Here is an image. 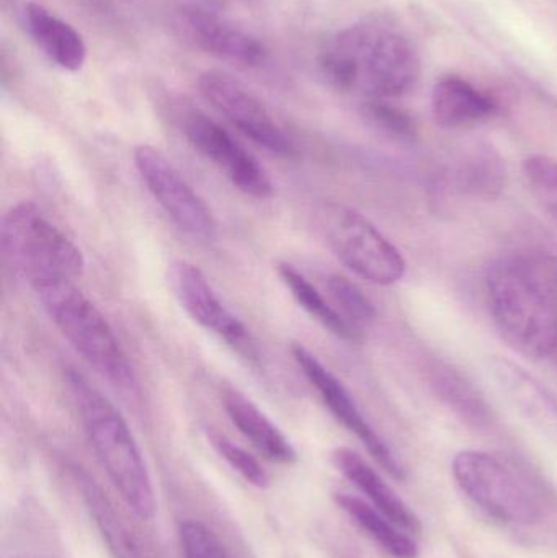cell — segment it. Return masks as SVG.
<instances>
[{
    "label": "cell",
    "mask_w": 557,
    "mask_h": 558,
    "mask_svg": "<svg viewBox=\"0 0 557 558\" xmlns=\"http://www.w3.org/2000/svg\"><path fill=\"white\" fill-rule=\"evenodd\" d=\"M487 298L504 340L532 360L557 351V260L543 254L504 258L491 267Z\"/></svg>",
    "instance_id": "1"
},
{
    "label": "cell",
    "mask_w": 557,
    "mask_h": 558,
    "mask_svg": "<svg viewBox=\"0 0 557 558\" xmlns=\"http://www.w3.org/2000/svg\"><path fill=\"white\" fill-rule=\"evenodd\" d=\"M324 77L336 88L370 100H391L417 85L421 61L408 36L379 22L347 26L319 56Z\"/></svg>",
    "instance_id": "2"
},
{
    "label": "cell",
    "mask_w": 557,
    "mask_h": 558,
    "mask_svg": "<svg viewBox=\"0 0 557 558\" xmlns=\"http://www.w3.org/2000/svg\"><path fill=\"white\" fill-rule=\"evenodd\" d=\"M68 386L88 441L111 484L136 517L150 520L156 513L153 482L130 426L113 403L81 374L69 371Z\"/></svg>",
    "instance_id": "3"
},
{
    "label": "cell",
    "mask_w": 557,
    "mask_h": 558,
    "mask_svg": "<svg viewBox=\"0 0 557 558\" xmlns=\"http://www.w3.org/2000/svg\"><path fill=\"white\" fill-rule=\"evenodd\" d=\"M56 327L75 351L121 392L136 393L133 366L113 328L74 281H59L35 291Z\"/></svg>",
    "instance_id": "4"
},
{
    "label": "cell",
    "mask_w": 557,
    "mask_h": 558,
    "mask_svg": "<svg viewBox=\"0 0 557 558\" xmlns=\"http://www.w3.org/2000/svg\"><path fill=\"white\" fill-rule=\"evenodd\" d=\"M2 248L10 267L33 291L84 274L81 248L33 203H19L3 216Z\"/></svg>",
    "instance_id": "5"
},
{
    "label": "cell",
    "mask_w": 557,
    "mask_h": 558,
    "mask_svg": "<svg viewBox=\"0 0 557 558\" xmlns=\"http://www.w3.org/2000/svg\"><path fill=\"white\" fill-rule=\"evenodd\" d=\"M319 226L330 251L356 277L378 286L404 278L408 265L401 252L362 213L329 203L320 209Z\"/></svg>",
    "instance_id": "6"
},
{
    "label": "cell",
    "mask_w": 557,
    "mask_h": 558,
    "mask_svg": "<svg viewBox=\"0 0 557 558\" xmlns=\"http://www.w3.org/2000/svg\"><path fill=\"white\" fill-rule=\"evenodd\" d=\"M461 490L489 517L507 524H533L542 517L538 498L500 459L483 451H461L453 459Z\"/></svg>",
    "instance_id": "7"
},
{
    "label": "cell",
    "mask_w": 557,
    "mask_h": 558,
    "mask_svg": "<svg viewBox=\"0 0 557 558\" xmlns=\"http://www.w3.org/2000/svg\"><path fill=\"white\" fill-rule=\"evenodd\" d=\"M134 166L150 195L183 232L199 241L215 239L211 209L160 150L146 144L137 146Z\"/></svg>",
    "instance_id": "8"
},
{
    "label": "cell",
    "mask_w": 557,
    "mask_h": 558,
    "mask_svg": "<svg viewBox=\"0 0 557 558\" xmlns=\"http://www.w3.org/2000/svg\"><path fill=\"white\" fill-rule=\"evenodd\" d=\"M198 88L205 100L249 140L277 156H293L294 144L290 136L265 105L232 75L219 71L203 72Z\"/></svg>",
    "instance_id": "9"
},
{
    "label": "cell",
    "mask_w": 557,
    "mask_h": 558,
    "mask_svg": "<svg viewBox=\"0 0 557 558\" xmlns=\"http://www.w3.org/2000/svg\"><path fill=\"white\" fill-rule=\"evenodd\" d=\"M183 133L199 154L226 173L235 189L257 199L274 195L267 170L221 124L193 110L183 118Z\"/></svg>",
    "instance_id": "10"
},
{
    "label": "cell",
    "mask_w": 557,
    "mask_h": 558,
    "mask_svg": "<svg viewBox=\"0 0 557 558\" xmlns=\"http://www.w3.org/2000/svg\"><path fill=\"white\" fill-rule=\"evenodd\" d=\"M291 353L311 386L319 392L320 399L326 403L330 413L363 442L370 454L389 475L398 481H404L405 471L401 462L396 459L391 448L383 441L382 436L360 412L359 405L346 386L306 348L294 344L291 348Z\"/></svg>",
    "instance_id": "11"
},
{
    "label": "cell",
    "mask_w": 557,
    "mask_h": 558,
    "mask_svg": "<svg viewBox=\"0 0 557 558\" xmlns=\"http://www.w3.org/2000/svg\"><path fill=\"white\" fill-rule=\"evenodd\" d=\"M186 35L203 51L244 68L265 64L268 49L244 26L203 3H192L182 12Z\"/></svg>",
    "instance_id": "12"
},
{
    "label": "cell",
    "mask_w": 557,
    "mask_h": 558,
    "mask_svg": "<svg viewBox=\"0 0 557 558\" xmlns=\"http://www.w3.org/2000/svg\"><path fill=\"white\" fill-rule=\"evenodd\" d=\"M170 284L186 314L205 330L219 335L231 343H241L247 337L242 322L222 304L211 282L196 265L175 262L170 267Z\"/></svg>",
    "instance_id": "13"
},
{
    "label": "cell",
    "mask_w": 557,
    "mask_h": 558,
    "mask_svg": "<svg viewBox=\"0 0 557 558\" xmlns=\"http://www.w3.org/2000/svg\"><path fill=\"white\" fill-rule=\"evenodd\" d=\"M489 374L517 412L557 445V399L552 390L507 357H491Z\"/></svg>",
    "instance_id": "14"
},
{
    "label": "cell",
    "mask_w": 557,
    "mask_h": 558,
    "mask_svg": "<svg viewBox=\"0 0 557 558\" xmlns=\"http://www.w3.org/2000/svg\"><path fill=\"white\" fill-rule=\"evenodd\" d=\"M22 22L36 48L62 71L77 72L87 61V46L81 33L38 2H26Z\"/></svg>",
    "instance_id": "15"
},
{
    "label": "cell",
    "mask_w": 557,
    "mask_h": 558,
    "mask_svg": "<svg viewBox=\"0 0 557 558\" xmlns=\"http://www.w3.org/2000/svg\"><path fill=\"white\" fill-rule=\"evenodd\" d=\"M334 464L342 472L343 477L349 478L366 498L368 504L378 508L392 523L398 524L409 534L422 533V523L417 514L409 508V505L386 484L385 478L363 461L355 451L339 448L334 452Z\"/></svg>",
    "instance_id": "16"
},
{
    "label": "cell",
    "mask_w": 557,
    "mask_h": 558,
    "mask_svg": "<svg viewBox=\"0 0 557 558\" xmlns=\"http://www.w3.org/2000/svg\"><path fill=\"white\" fill-rule=\"evenodd\" d=\"M431 107L437 124L448 130L483 123L499 111L489 95L458 75H448L435 84Z\"/></svg>",
    "instance_id": "17"
},
{
    "label": "cell",
    "mask_w": 557,
    "mask_h": 558,
    "mask_svg": "<svg viewBox=\"0 0 557 558\" xmlns=\"http://www.w3.org/2000/svg\"><path fill=\"white\" fill-rule=\"evenodd\" d=\"M226 413L235 428L258 449L264 458L277 464H293L298 461L296 449L277 425L238 390H226L222 396Z\"/></svg>",
    "instance_id": "18"
},
{
    "label": "cell",
    "mask_w": 557,
    "mask_h": 558,
    "mask_svg": "<svg viewBox=\"0 0 557 558\" xmlns=\"http://www.w3.org/2000/svg\"><path fill=\"white\" fill-rule=\"evenodd\" d=\"M340 510L392 558H417L419 546L408 531L392 523L378 508L349 494L336 497Z\"/></svg>",
    "instance_id": "19"
},
{
    "label": "cell",
    "mask_w": 557,
    "mask_h": 558,
    "mask_svg": "<svg viewBox=\"0 0 557 558\" xmlns=\"http://www.w3.org/2000/svg\"><path fill=\"white\" fill-rule=\"evenodd\" d=\"M428 383L438 399L457 413L468 425L483 426L491 420V409L480 390L467 376L444 361H434L427 367Z\"/></svg>",
    "instance_id": "20"
},
{
    "label": "cell",
    "mask_w": 557,
    "mask_h": 558,
    "mask_svg": "<svg viewBox=\"0 0 557 558\" xmlns=\"http://www.w3.org/2000/svg\"><path fill=\"white\" fill-rule=\"evenodd\" d=\"M278 275L281 281L290 289L293 298L296 299L298 304L314 318L319 322L324 328L342 338V340L350 341V343H359L362 341L359 327L350 324L339 308L334 307L330 302L326 301L323 294L317 291L316 286L310 282V279L304 277L303 274L296 270L293 265L280 264L278 265Z\"/></svg>",
    "instance_id": "21"
},
{
    "label": "cell",
    "mask_w": 557,
    "mask_h": 558,
    "mask_svg": "<svg viewBox=\"0 0 557 558\" xmlns=\"http://www.w3.org/2000/svg\"><path fill=\"white\" fill-rule=\"evenodd\" d=\"M77 484L81 487L85 507H87L98 533L104 537L111 556L113 558H141L136 541L118 517L111 501L95 484L94 478L88 477L84 472H77Z\"/></svg>",
    "instance_id": "22"
},
{
    "label": "cell",
    "mask_w": 557,
    "mask_h": 558,
    "mask_svg": "<svg viewBox=\"0 0 557 558\" xmlns=\"http://www.w3.org/2000/svg\"><path fill=\"white\" fill-rule=\"evenodd\" d=\"M455 179L461 192L483 202H493L506 183V166L493 147L476 146L464 154Z\"/></svg>",
    "instance_id": "23"
},
{
    "label": "cell",
    "mask_w": 557,
    "mask_h": 558,
    "mask_svg": "<svg viewBox=\"0 0 557 558\" xmlns=\"http://www.w3.org/2000/svg\"><path fill=\"white\" fill-rule=\"evenodd\" d=\"M327 291L332 298L334 304L339 305V312L355 325H366L375 320L376 308L373 302L363 294L362 289L350 281L349 278L332 275L327 278Z\"/></svg>",
    "instance_id": "24"
},
{
    "label": "cell",
    "mask_w": 557,
    "mask_h": 558,
    "mask_svg": "<svg viewBox=\"0 0 557 558\" xmlns=\"http://www.w3.org/2000/svg\"><path fill=\"white\" fill-rule=\"evenodd\" d=\"M523 175L546 213L557 222V159L532 156L523 162Z\"/></svg>",
    "instance_id": "25"
},
{
    "label": "cell",
    "mask_w": 557,
    "mask_h": 558,
    "mask_svg": "<svg viewBox=\"0 0 557 558\" xmlns=\"http://www.w3.org/2000/svg\"><path fill=\"white\" fill-rule=\"evenodd\" d=\"M365 114L376 128L395 140L402 143H414L417 140V124L411 114L389 104L388 100L366 101Z\"/></svg>",
    "instance_id": "26"
},
{
    "label": "cell",
    "mask_w": 557,
    "mask_h": 558,
    "mask_svg": "<svg viewBox=\"0 0 557 558\" xmlns=\"http://www.w3.org/2000/svg\"><path fill=\"white\" fill-rule=\"evenodd\" d=\"M211 445L215 446L218 454L241 475L249 484L257 488H267L270 485V477L264 465L251 454V452L242 449L241 446L234 445L231 439L226 438L219 433H209Z\"/></svg>",
    "instance_id": "27"
},
{
    "label": "cell",
    "mask_w": 557,
    "mask_h": 558,
    "mask_svg": "<svg viewBox=\"0 0 557 558\" xmlns=\"http://www.w3.org/2000/svg\"><path fill=\"white\" fill-rule=\"evenodd\" d=\"M179 537L183 558H231L221 541L198 521L180 524Z\"/></svg>",
    "instance_id": "28"
},
{
    "label": "cell",
    "mask_w": 557,
    "mask_h": 558,
    "mask_svg": "<svg viewBox=\"0 0 557 558\" xmlns=\"http://www.w3.org/2000/svg\"><path fill=\"white\" fill-rule=\"evenodd\" d=\"M5 2H9V0H5Z\"/></svg>",
    "instance_id": "29"
}]
</instances>
